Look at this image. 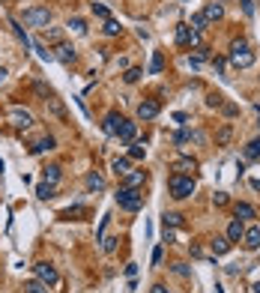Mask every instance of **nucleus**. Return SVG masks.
I'll use <instances>...</instances> for the list:
<instances>
[{
	"label": "nucleus",
	"instance_id": "7",
	"mask_svg": "<svg viewBox=\"0 0 260 293\" xmlns=\"http://www.w3.org/2000/svg\"><path fill=\"white\" fill-rule=\"evenodd\" d=\"M54 51H57L54 60H60L63 66H72V63H75V57H78V54H75V48H72V45H66V42H57V48H54Z\"/></svg>",
	"mask_w": 260,
	"mask_h": 293
},
{
	"label": "nucleus",
	"instance_id": "39",
	"mask_svg": "<svg viewBox=\"0 0 260 293\" xmlns=\"http://www.w3.org/2000/svg\"><path fill=\"white\" fill-rule=\"evenodd\" d=\"M42 39H48V42H60V30H57V27H45V30H42Z\"/></svg>",
	"mask_w": 260,
	"mask_h": 293
},
{
	"label": "nucleus",
	"instance_id": "52",
	"mask_svg": "<svg viewBox=\"0 0 260 293\" xmlns=\"http://www.w3.org/2000/svg\"><path fill=\"white\" fill-rule=\"evenodd\" d=\"M213 293H224V290H221V287H215V290H213Z\"/></svg>",
	"mask_w": 260,
	"mask_h": 293
},
{
	"label": "nucleus",
	"instance_id": "51",
	"mask_svg": "<svg viewBox=\"0 0 260 293\" xmlns=\"http://www.w3.org/2000/svg\"><path fill=\"white\" fill-rule=\"evenodd\" d=\"M254 293H260V281H257V284H254Z\"/></svg>",
	"mask_w": 260,
	"mask_h": 293
},
{
	"label": "nucleus",
	"instance_id": "43",
	"mask_svg": "<svg viewBox=\"0 0 260 293\" xmlns=\"http://www.w3.org/2000/svg\"><path fill=\"white\" fill-rule=\"evenodd\" d=\"M213 200H215V206H224V203H228V195H224V192H215Z\"/></svg>",
	"mask_w": 260,
	"mask_h": 293
},
{
	"label": "nucleus",
	"instance_id": "49",
	"mask_svg": "<svg viewBox=\"0 0 260 293\" xmlns=\"http://www.w3.org/2000/svg\"><path fill=\"white\" fill-rule=\"evenodd\" d=\"M6 75H9V72H6V69H3V66H0V84H3V81H6Z\"/></svg>",
	"mask_w": 260,
	"mask_h": 293
},
{
	"label": "nucleus",
	"instance_id": "13",
	"mask_svg": "<svg viewBox=\"0 0 260 293\" xmlns=\"http://www.w3.org/2000/svg\"><path fill=\"white\" fill-rule=\"evenodd\" d=\"M242 233H245V225H242L239 218H233L230 225H228V233H224V236H228L230 246H233V243H242Z\"/></svg>",
	"mask_w": 260,
	"mask_h": 293
},
{
	"label": "nucleus",
	"instance_id": "14",
	"mask_svg": "<svg viewBox=\"0 0 260 293\" xmlns=\"http://www.w3.org/2000/svg\"><path fill=\"white\" fill-rule=\"evenodd\" d=\"M117 138H120V141H123V144H132V141H135V138H138V123H129V120H126V123H123V126H120V132H117Z\"/></svg>",
	"mask_w": 260,
	"mask_h": 293
},
{
	"label": "nucleus",
	"instance_id": "24",
	"mask_svg": "<svg viewBox=\"0 0 260 293\" xmlns=\"http://www.w3.org/2000/svg\"><path fill=\"white\" fill-rule=\"evenodd\" d=\"M188 27H192L195 33H203L206 27H210V21H206V15H203V12H195V15H192V24H188Z\"/></svg>",
	"mask_w": 260,
	"mask_h": 293
},
{
	"label": "nucleus",
	"instance_id": "34",
	"mask_svg": "<svg viewBox=\"0 0 260 293\" xmlns=\"http://www.w3.org/2000/svg\"><path fill=\"white\" fill-rule=\"evenodd\" d=\"M230 135H233V129L224 123V126L218 129V135H215V144H228V141H230Z\"/></svg>",
	"mask_w": 260,
	"mask_h": 293
},
{
	"label": "nucleus",
	"instance_id": "3",
	"mask_svg": "<svg viewBox=\"0 0 260 293\" xmlns=\"http://www.w3.org/2000/svg\"><path fill=\"white\" fill-rule=\"evenodd\" d=\"M168 188H170V198L185 200V198H192V195H195V180H192V177H185V174H173V177L168 180Z\"/></svg>",
	"mask_w": 260,
	"mask_h": 293
},
{
	"label": "nucleus",
	"instance_id": "54",
	"mask_svg": "<svg viewBox=\"0 0 260 293\" xmlns=\"http://www.w3.org/2000/svg\"><path fill=\"white\" fill-rule=\"evenodd\" d=\"M257 126H260V123H257Z\"/></svg>",
	"mask_w": 260,
	"mask_h": 293
},
{
	"label": "nucleus",
	"instance_id": "10",
	"mask_svg": "<svg viewBox=\"0 0 260 293\" xmlns=\"http://www.w3.org/2000/svg\"><path fill=\"white\" fill-rule=\"evenodd\" d=\"M123 123H126V117H123V114H117V111H111V114L105 117V123H102V129H105L108 135H117Z\"/></svg>",
	"mask_w": 260,
	"mask_h": 293
},
{
	"label": "nucleus",
	"instance_id": "20",
	"mask_svg": "<svg viewBox=\"0 0 260 293\" xmlns=\"http://www.w3.org/2000/svg\"><path fill=\"white\" fill-rule=\"evenodd\" d=\"M206 57H210V48H203V45H200V48L195 51V54L188 57V66H192V69H200V66L206 63Z\"/></svg>",
	"mask_w": 260,
	"mask_h": 293
},
{
	"label": "nucleus",
	"instance_id": "41",
	"mask_svg": "<svg viewBox=\"0 0 260 293\" xmlns=\"http://www.w3.org/2000/svg\"><path fill=\"white\" fill-rule=\"evenodd\" d=\"M242 3V12H245V18H251L254 15V0H239Z\"/></svg>",
	"mask_w": 260,
	"mask_h": 293
},
{
	"label": "nucleus",
	"instance_id": "11",
	"mask_svg": "<svg viewBox=\"0 0 260 293\" xmlns=\"http://www.w3.org/2000/svg\"><path fill=\"white\" fill-rule=\"evenodd\" d=\"M147 183V170H129L123 177V188H141Z\"/></svg>",
	"mask_w": 260,
	"mask_h": 293
},
{
	"label": "nucleus",
	"instance_id": "48",
	"mask_svg": "<svg viewBox=\"0 0 260 293\" xmlns=\"http://www.w3.org/2000/svg\"><path fill=\"white\" fill-rule=\"evenodd\" d=\"M135 272H138V263H129L126 266V275H129V278H135Z\"/></svg>",
	"mask_w": 260,
	"mask_h": 293
},
{
	"label": "nucleus",
	"instance_id": "29",
	"mask_svg": "<svg viewBox=\"0 0 260 293\" xmlns=\"http://www.w3.org/2000/svg\"><path fill=\"white\" fill-rule=\"evenodd\" d=\"M165 69V57H162V51H153V60H150V72L153 75H159Z\"/></svg>",
	"mask_w": 260,
	"mask_h": 293
},
{
	"label": "nucleus",
	"instance_id": "46",
	"mask_svg": "<svg viewBox=\"0 0 260 293\" xmlns=\"http://www.w3.org/2000/svg\"><path fill=\"white\" fill-rule=\"evenodd\" d=\"M150 293H170V290H168L165 284H153V287H150Z\"/></svg>",
	"mask_w": 260,
	"mask_h": 293
},
{
	"label": "nucleus",
	"instance_id": "5",
	"mask_svg": "<svg viewBox=\"0 0 260 293\" xmlns=\"http://www.w3.org/2000/svg\"><path fill=\"white\" fill-rule=\"evenodd\" d=\"M33 272H36V278H39L42 284H48V287H54V284L60 281V272H57L54 266H51L48 261H39L36 266H33Z\"/></svg>",
	"mask_w": 260,
	"mask_h": 293
},
{
	"label": "nucleus",
	"instance_id": "18",
	"mask_svg": "<svg viewBox=\"0 0 260 293\" xmlns=\"http://www.w3.org/2000/svg\"><path fill=\"white\" fill-rule=\"evenodd\" d=\"M210 248H213L215 257H218V254H228V251H230V239H228V236H213Z\"/></svg>",
	"mask_w": 260,
	"mask_h": 293
},
{
	"label": "nucleus",
	"instance_id": "44",
	"mask_svg": "<svg viewBox=\"0 0 260 293\" xmlns=\"http://www.w3.org/2000/svg\"><path fill=\"white\" fill-rule=\"evenodd\" d=\"M153 263H162V246L153 248Z\"/></svg>",
	"mask_w": 260,
	"mask_h": 293
},
{
	"label": "nucleus",
	"instance_id": "12",
	"mask_svg": "<svg viewBox=\"0 0 260 293\" xmlns=\"http://www.w3.org/2000/svg\"><path fill=\"white\" fill-rule=\"evenodd\" d=\"M242 246L245 248H260V228L257 225H251V228H245V233H242Z\"/></svg>",
	"mask_w": 260,
	"mask_h": 293
},
{
	"label": "nucleus",
	"instance_id": "1",
	"mask_svg": "<svg viewBox=\"0 0 260 293\" xmlns=\"http://www.w3.org/2000/svg\"><path fill=\"white\" fill-rule=\"evenodd\" d=\"M230 66H236V69H251L254 66V51L245 39H236L230 45Z\"/></svg>",
	"mask_w": 260,
	"mask_h": 293
},
{
	"label": "nucleus",
	"instance_id": "31",
	"mask_svg": "<svg viewBox=\"0 0 260 293\" xmlns=\"http://www.w3.org/2000/svg\"><path fill=\"white\" fill-rule=\"evenodd\" d=\"M188 141H192V129H185V126L173 135V144H177V147H183V144H188Z\"/></svg>",
	"mask_w": 260,
	"mask_h": 293
},
{
	"label": "nucleus",
	"instance_id": "17",
	"mask_svg": "<svg viewBox=\"0 0 260 293\" xmlns=\"http://www.w3.org/2000/svg\"><path fill=\"white\" fill-rule=\"evenodd\" d=\"M233 218H239V221H245V218H257V210H254L251 203H236Z\"/></svg>",
	"mask_w": 260,
	"mask_h": 293
},
{
	"label": "nucleus",
	"instance_id": "28",
	"mask_svg": "<svg viewBox=\"0 0 260 293\" xmlns=\"http://www.w3.org/2000/svg\"><path fill=\"white\" fill-rule=\"evenodd\" d=\"M24 293H48V284H42L39 278H30L24 281Z\"/></svg>",
	"mask_w": 260,
	"mask_h": 293
},
{
	"label": "nucleus",
	"instance_id": "2",
	"mask_svg": "<svg viewBox=\"0 0 260 293\" xmlns=\"http://www.w3.org/2000/svg\"><path fill=\"white\" fill-rule=\"evenodd\" d=\"M114 200L120 203V210H126V213H138V210L144 206V195L138 192V188H123V185L117 188Z\"/></svg>",
	"mask_w": 260,
	"mask_h": 293
},
{
	"label": "nucleus",
	"instance_id": "22",
	"mask_svg": "<svg viewBox=\"0 0 260 293\" xmlns=\"http://www.w3.org/2000/svg\"><path fill=\"white\" fill-rule=\"evenodd\" d=\"M111 170H114L117 177H126L129 170H132V159H114L111 162Z\"/></svg>",
	"mask_w": 260,
	"mask_h": 293
},
{
	"label": "nucleus",
	"instance_id": "9",
	"mask_svg": "<svg viewBox=\"0 0 260 293\" xmlns=\"http://www.w3.org/2000/svg\"><path fill=\"white\" fill-rule=\"evenodd\" d=\"M177 45H198V33L188 24H177Z\"/></svg>",
	"mask_w": 260,
	"mask_h": 293
},
{
	"label": "nucleus",
	"instance_id": "47",
	"mask_svg": "<svg viewBox=\"0 0 260 293\" xmlns=\"http://www.w3.org/2000/svg\"><path fill=\"white\" fill-rule=\"evenodd\" d=\"M224 114H228V117H236L239 111H236V105H224Z\"/></svg>",
	"mask_w": 260,
	"mask_h": 293
},
{
	"label": "nucleus",
	"instance_id": "37",
	"mask_svg": "<svg viewBox=\"0 0 260 293\" xmlns=\"http://www.w3.org/2000/svg\"><path fill=\"white\" fill-rule=\"evenodd\" d=\"M168 225H170V228H180V225H183V216H180V213H165V228H168Z\"/></svg>",
	"mask_w": 260,
	"mask_h": 293
},
{
	"label": "nucleus",
	"instance_id": "35",
	"mask_svg": "<svg viewBox=\"0 0 260 293\" xmlns=\"http://www.w3.org/2000/svg\"><path fill=\"white\" fill-rule=\"evenodd\" d=\"M90 9H93V15H96V18H111V12H108V6L105 3H90Z\"/></svg>",
	"mask_w": 260,
	"mask_h": 293
},
{
	"label": "nucleus",
	"instance_id": "26",
	"mask_svg": "<svg viewBox=\"0 0 260 293\" xmlns=\"http://www.w3.org/2000/svg\"><path fill=\"white\" fill-rule=\"evenodd\" d=\"M54 192H57V185H54V183H39V185H36V198H42V200L54 198Z\"/></svg>",
	"mask_w": 260,
	"mask_h": 293
},
{
	"label": "nucleus",
	"instance_id": "36",
	"mask_svg": "<svg viewBox=\"0 0 260 293\" xmlns=\"http://www.w3.org/2000/svg\"><path fill=\"white\" fill-rule=\"evenodd\" d=\"M72 33H87V21L84 18H69V24H66Z\"/></svg>",
	"mask_w": 260,
	"mask_h": 293
},
{
	"label": "nucleus",
	"instance_id": "38",
	"mask_svg": "<svg viewBox=\"0 0 260 293\" xmlns=\"http://www.w3.org/2000/svg\"><path fill=\"white\" fill-rule=\"evenodd\" d=\"M12 30H15V36H18V39H21V45H24V51H27V48H33V42L27 39V33H24V30H21L18 24H15V21H12Z\"/></svg>",
	"mask_w": 260,
	"mask_h": 293
},
{
	"label": "nucleus",
	"instance_id": "53",
	"mask_svg": "<svg viewBox=\"0 0 260 293\" xmlns=\"http://www.w3.org/2000/svg\"><path fill=\"white\" fill-rule=\"evenodd\" d=\"M0 170H3V159H0Z\"/></svg>",
	"mask_w": 260,
	"mask_h": 293
},
{
	"label": "nucleus",
	"instance_id": "16",
	"mask_svg": "<svg viewBox=\"0 0 260 293\" xmlns=\"http://www.w3.org/2000/svg\"><path fill=\"white\" fill-rule=\"evenodd\" d=\"M203 15H206V21H218V18H224V6L213 0V3L203 6Z\"/></svg>",
	"mask_w": 260,
	"mask_h": 293
},
{
	"label": "nucleus",
	"instance_id": "8",
	"mask_svg": "<svg viewBox=\"0 0 260 293\" xmlns=\"http://www.w3.org/2000/svg\"><path fill=\"white\" fill-rule=\"evenodd\" d=\"M138 117H141V120H155V117H159V102H155V99H144L141 105H138Z\"/></svg>",
	"mask_w": 260,
	"mask_h": 293
},
{
	"label": "nucleus",
	"instance_id": "33",
	"mask_svg": "<svg viewBox=\"0 0 260 293\" xmlns=\"http://www.w3.org/2000/svg\"><path fill=\"white\" fill-rule=\"evenodd\" d=\"M141 75H144V69H138V66H132V69H126V75H123V81H126V84H135V81H141Z\"/></svg>",
	"mask_w": 260,
	"mask_h": 293
},
{
	"label": "nucleus",
	"instance_id": "21",
	"mask_svg": "<svg viewBox=\"0 0 260 293\" xmlns=\"http://www.w3.org/2000/svg\"><path fill=\"white\" fill-rule=\"evenodd\" d=\"M242 156H245L248 162H254V159H260V138H254V141H248L245 147H242Z\"/></svg>",
	"mask_w": 260,
	"mask_h": 293
},
{
	"label": "nucleus",
	"instance_id": "6",
	"mask_svg": "<svg viewBox=\"0 0 260 293\" xmlns=\"http://www.w3.org/2000/svg\"><path fill=\"white\" fill-rule=\"evenodd\" d=\"M9 120H12L15 129H30L33 126V114L27 108H21V105H12L9 108Z\"/></svg>",
	"mask_w": 260,
	"mask_h": 293
},
{
	"label": "nucleus",
	"instance_id": "25",
	"mask_svg": "<svg viewBox=\"0 0 260 293\" xmlns=\"http://www.w3.org/2000/svg\"><path fill=\"white\" fill-rule=\"evenodd\" d=\"M42 177H45V183H60V177H63V170H60V165H51V168H45L42 170Z\"/></svg>",
	"mask_w": 260,
	"mask_h": 293
},
{
	"label": "nucleus",
	"instance_id": "23",
	"mask_svg": "<svg viewBox=\"0 0 260 293\" xmlns=\"http://www.w3.org/2000/svg\"><path fill=\"white\" fill-rule=\"evenodd\" d=\"M144 156H147V147H144L141 141H132V144H129V159H132V162H141Z\"/></svg>",
	"mask_w": 260,
	"mask_h": 293
},
{
	"label": "nucleus",
	"instance_id": "27",
	"mask_svg": "<svg viewBox=\"0 0 260 293\" xmlns=\"http://www.w3.org/2000/svg\"><path fill=\"white\" fill-rule=\"evenodd\" d=\"M87 188H90V192H102V188H105V180H102L99 174H87Z\"/></svg>",
	"mask_w": 260,
	"mask_h": 293
},
{
	"label": "nucleus",
	"instance_id": "19",
	"mask_svg": "<svg viewBox=\"0 0 260 293\" xmlns=\"http://www.w3.org/2000/svg\"><path fill=\"white\" fill-rule=\"evenodd\" d=\"M57 147V141H54V138H51V135H45V138H39V141L36 144H33V156H39V153H45V150H54Z\"/></svg>",
	"mask_w": 260,
	"mask_h": 293
},
{
	"label": "nucleus",
	"instance_id": "42",
	"mask_svg": "<svg viewBox=\"0 0 260 293\" xmlns=\"http://www.w3.org/2000/svg\"><path fill=\"white\" fill-rule=\"evenodd\" d=\"M170 269H173V272H177V275H183V278H185V275H188V266H185V263H173Z\"/></svg>",
	"mask_w": 260,
	"mask_h": 293
},
{
	"label": "nucleus",
	"instance_id": "15",
	"mask_svg": "<svg viewBox=\"0 0 260 293\" xmlns=\"http://www.w3.org/2000/svg\"><path fill=\"white\" fill-rule=\"evenodd\" d=\"M173 170H177V174H188V170H198V162L192 159V156H180L177 162L170 165Z\"/></svg>",
	"mask_w": 260,
	"mask_h": 293
},
{
	"label": "nucleus",
	"instance_id": "4",
	"mask_svg": "<svg viewBox=\"0 0 260 293\" xmlns=\"http://www.w3.org/2000/svg\"><path fill=\"white\" fill-rule=\"evenodd\" d=\"M24 24L27 27H36V30H45L51 24V9L48 6H30V9H24Z\"/></svg>",
	"mask_w": 260,
	"mask_h": 293
},
{
	"label": "nucleus",
	"instance_id": "30",
	"mask_svg": "<svg viewBox=\"0 0 260 293\" xmlns=\"http://www.w3.org/2000/svg\"><path fill=\"white\" fill-rule=\"evenodd\" d=\"M117 243H120V236H102V251H105V254H114V251H117Z\"/></svg>",
	"mask_w": 260,
	"mask_h": 293
},
{
	"label": "nucleus",
	"instance_id": "40",
	"mask_svg": "<svg viewBox=\"0 0 260 293\" xmlns=\"http://www.w3.org/2000/svg\"><path fill=\"white\" fill-rule=\"evenodd\" d=\"M206 105H210V108H221L224 105V96L221 93H210V96H206Z\"/></svg>",
	"mask_w": 260,
	"mask_h": 293
},
{
	"label": "nucleus",
	"instance_id": "50",
	"mask_svg": "<svg viewBox=\"0 0 260 293\" xmlns=\"http://www.w3.org/2000/svg\"><path fill=\"white\" fill-rule=\"evenodd\" d=\"M251 188H254V192H260V180H251Z\"/></svg>",
	"mask_w": 260,
	"mask_h": 293
},
{
	"label": "nucleus",
	"instance_id": "45",
	"mask_svg": "<svg viewBox=\"0 0 260 293\" xmlns=\"http://www.w3.org/2000/svg\"><path fill=\"white\" fill-rule=\"evenodd\" d=\"M213 69H215V72H224V60L221 57H213Z\"/></svg>",
	"mask_w": 260,
	"mask_h": 293
},
{
	"label": "nucleus",
	"instance_id": "32",
	"mask_svg": "<svg viewBox=\"0 0 260 293\" xmlns=\"http://www.w3.org/2000/svg\"><path fill=\"white\" fill-rule=\"evenodd\" d=\"M105 33H108V36H120V33H123V24H120L117 18H108L105 21Z\"/></svg>",
	"mask_w": 260,
	"mask_h": 293
}]
</instances>
